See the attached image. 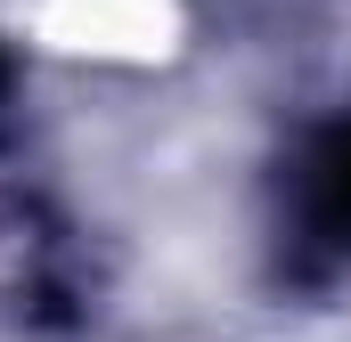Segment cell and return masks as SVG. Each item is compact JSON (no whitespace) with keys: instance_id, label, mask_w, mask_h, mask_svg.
I'll use <instances>...</instances> for the list:
<instances>
[{"instance_id":"obj_1","label":"cell","mask_w":351,"mask_h":342,"mask_svg":"<svg viewBox=\"0 0 351 342\" xmlns=\"http://www.w3.org/2000/svg\"><path fill=\"white\" fill-rule=\"evenodd\" d=\"M294 204H302V237L343 261L351 253V122L311 139V155L294 171Z\"/></svg>"},{"instance_id":"obj_2","label":"cell","mask_w":351,"mask_h":342,"mask_svg":"<svg viewBox=\"0 0 351 342\" xmlns=\"http://www.w3.org/2000/svg\"><path fill=\"white\" fill-rule=\"evenodd\" d=\"M0 82H8V57H0Z\"/></svg>"}]
</instances>
